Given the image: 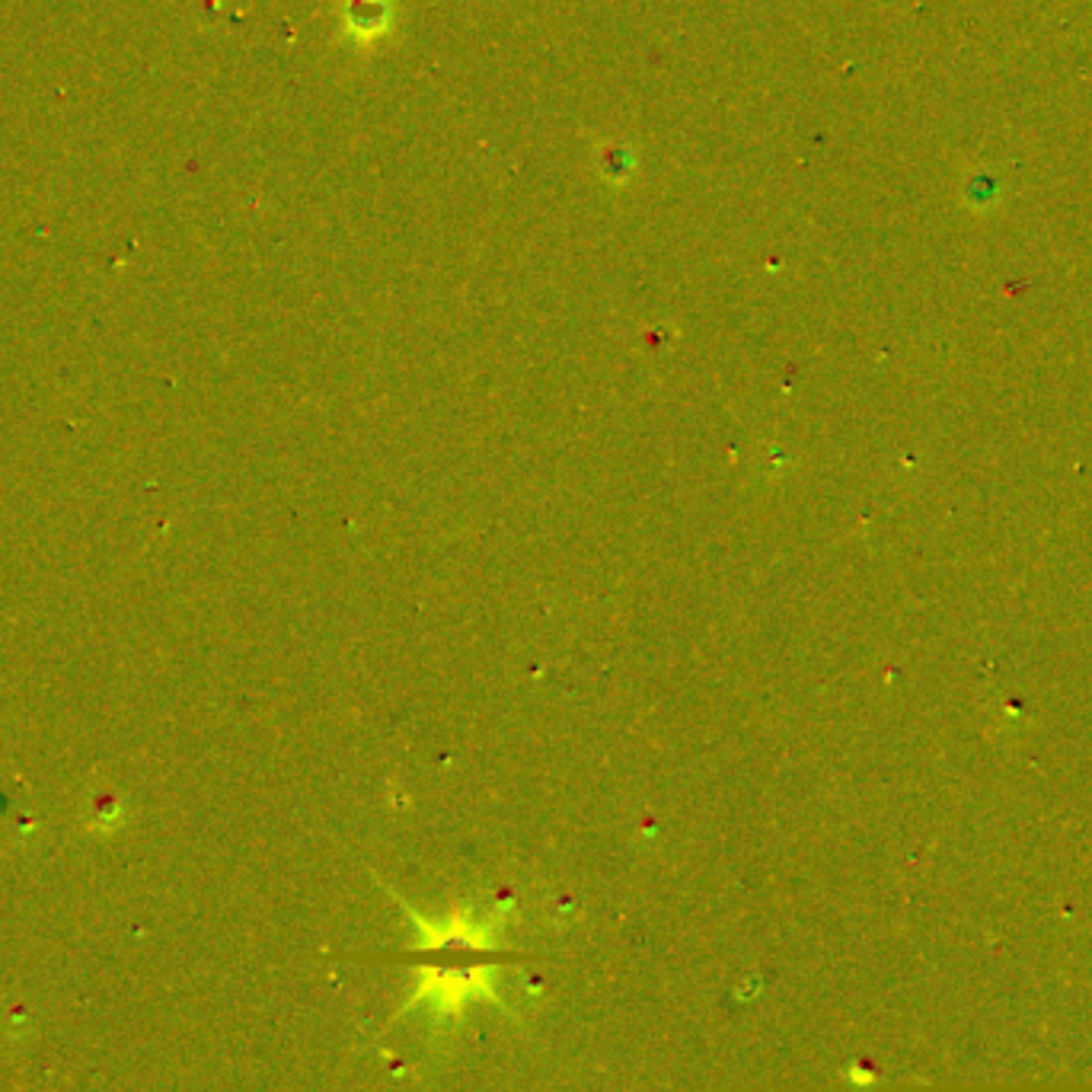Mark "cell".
I'll use <instances>...</instances> for the list:
<instances>
[{
	"mask_svg": "<svg viewBox=\"0 0 1092 1092\" xmlns=\"http://www.w3.org/2000/svg\"><path fill=\"white\" fill-rule=\"evenodd\" d=\"M425 981L416 987V1003L419 1000H428L435 1003L438 1012H457L463 1003H470L473 997H489L498 1000L492 991V971L489 968H476L473 974H441L435 968L422 971Z\"/></svg>",
	"mask_w": 1092,
	"mask_h": 1092,
	"instance_id": "obj_1",
	"label": "cell"
}]
</instances>
